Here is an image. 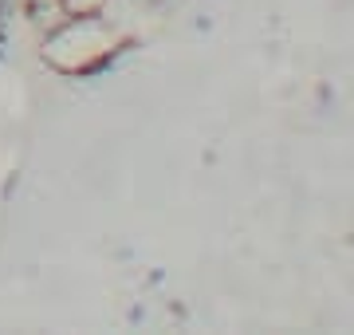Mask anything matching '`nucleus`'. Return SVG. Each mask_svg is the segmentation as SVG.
Instances as JSON below:
<instances>
[{"label": "nucleus", "mask_w": 354, "mask_h": 335, "mask_svg": "<svg viewBox=\"0 0 354 335\" xmlns=\"http://www.w3.org/2000/svg\"><path fill=\"white\" fill-rule=\"evenodd\" d=\"M106 4H111V0H64V8H67L71 20H75V16H102Z\"/></svg>", "instance_id": "obj_1"}, {"label": "nucleus", "mask_w": 354, "mask_h": 335, "mask_svg": "<svg viewBox=\"0 0 354 335\" xmlns=\"http://www.w3.org/2000/svg\"><path fill=\"white\" fill-rule=\"evenodd\" d=\"M28 4H48V0H28Z\"/></svg>", "instance_id": "obj_2"}]
</instances>
